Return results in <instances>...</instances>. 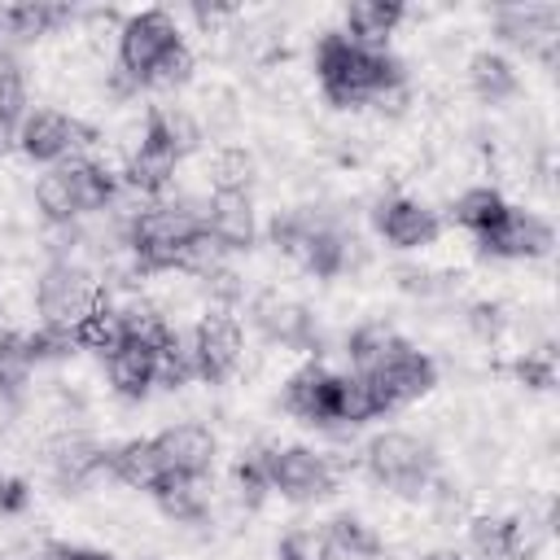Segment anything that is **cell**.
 Instances as JSON below:
<instances>
[{
  "label": "cell",
  "instance_id": "40",
  "mask_svg": "<svg viewBox=\"0 0 560 560\" xmlns=\"http://www.w3.org/2000/svg\"><path fill=\"white\" fill-rule=\"evenodd\" d=\"M192 52H188V44H179V48H171L158 66H153V74L144 79L149 88H184L188 79H192Z\"/></svg>",
  "mask_w": 560,
  "mask_h": 560
},
{
  "label": "cell",
  "instance_id": "37",
  "mask_svg": "<svg viewBox=\"0 0 560 560\" xmlns=\"http://www.w3.org/2000/svg\"><path fill=\"white\" fill-rule=\"evenodd\" d=\"M210 171H214V188L249 192V179H254V158H249L241 144H228V149H219V153H214Z\"/></svg>",
  "mask_w": 560,
  "mask_h": 560
},
{
  "label": "cell",
  "instance_id": "35",
  "mask_svg": "<svg viewBox=\"0 0 560 560\" xmlns=\"http://www.w3.org/2000/svg\"><path fill=\"white\" fill-rule=\"evenodd\" d=\"M70 18H74V13L61 9V4H9V31H13V44H18V39L31 44V39L48 35L52 26H61V22H70Z\"/></svg>",
  "mask_w": 560,
  "mask_h": 560
},
{
  "label": "cell",
  "instance_id": "25",
  "mask_svg": "<svg viewBox=\"0 0 560 560\" xmlns=\"http://www.w3.org/2000/svg\"><path fill=\"white\" fill-rule=\"evenodd\" d=\"M468 83H472V92L481 96V101H508V96H516V70H512V61L508 57H499V52H472V61H468Z\"/></svg>",
  "mask_w": 560,
  "mask_h": 560
},
{
  "label": "cell",
  "instance_id": "10",
  "mask_svg": "<svg viewBox=\"0 0 560 560\" xmlns=\"http://www.w3.org/2000/svg\"><path fill=\"white\" fill-rule=\"evenodd\" d=\"M372 223H376V232H381L394 249H420V245H429V241L442 232L438 210H429V206L416 201V197H385V201L372 210Z\"/></svg>",
  "mask_w": 560,
  "mask_h": 560
},
{
  "label": "cell",
  "instance_id": "41",
  "mask_svg": "<svg viewBox=\"0 0 560 560\" xmlns=\"http://www.w3.org/2000/svg\"><path fill=\"white\" fill-rule=\"evenodd\" d=\"M31 508V486L22 477H0V516H22Z\"/></svg>",
  "mask_w": 560,
  "mask_h": 560
},
{
  "label": "cell",
  "instance_id": "6",
  "mask_svg": "<svg viewBox=\"0 0 560 560\" xmlns=\"http://www.w3.org/2000/svg\"><path fill=\"white\" fill-rule=\"evenodd\" d=\"M192 354H197V376L201 381H228L245 354V337H241V324L228 306H214L197 319L192 328Z\"/></svg>",
  "mask_w": 560,
  "mask_h": 560
},
{
  "label": "cell",
  "instance_id": "20",
  "mask_svg": "<svg viewBox=\"0 0 560 560\" xmlns=\"http://www.w3.org/2000/svg\"><path fill=\"white\" fill-rule=\"evenodd\" d=\"M105 468H109L122 486H131V490H149V494H153V486L166 477L153 438H131V442L105 451Z\"/></svg>",
  "mask_w": 560,
  "mask_h": 560
},
{
  "label": "cell",
  "instance_id": "2",
  "mask_svg": "<svg viewBox=\"0 0 560 560\" xmlns=\"http://www.w3.org/2000/svg\"><path fill=\"white\" fill-rule=\"evenodd\" d=\"M105 298V284L74 258H52L48 271L35 284V306L44 328H66L74 332V324Z\"/></svg>",
  "mask_w": 560,
  "mask_h": 560
},
{
  "label": "cell",
  "instance_id": "21",
  "mask_svg": "<svg viewBox=\"0 0 560 560\" xmlns=\"http://www.w3.org/2000/svg\"><path fill=\"white\" fill-rule=\"evenodd\" d=\"M402 4L398 0H354L350 9H346V39H354L359 48H385V39L394 35V26L402 22Z\"/></svg>",
  "mask_w": 560,
  "mask_h": 560
},
{
  "label": "cell",
  "instance_id": "12",
  "mask_svg": "<svg viewBox=\"0 0 560 560\" xmlns=\"http://www.w3.org/2000/svg\"><path fill=\"white\" fill-rule=\"evenodd\" d=\"M468 551L477 560H529L538 551V534L516 516H472Z\"/></svg>",
  "mask_w": 560,
  "mask_h": 560
},
{
  "label": "cell",
  "instance_id": "26",
  "mask_svg": "<svg viewBox=\"0 0 560 560\" xmlns=\"http://www.w3.org/2000/svg\"><path fill=\"white\" fill-rule=\"evenodd\" d=\"M201 477H179V472H166L158 486H153V499L158 508L171 516V521H201L206 512V494L197 486Z\"/></svg>",
  "mask_w": 560,
  "mask_h": 560
},
{
  "label": "cell",
  "instance_id": "39",
  "mask_svg": "<svg viewBox=\"0 0 560 560\" xmlns=\"http://www.w3.org/2000/svg\"><path fill=\"white\" fill-rule=\"evenodd\" d=\"M512 372H516V381L529 385V389H551V385H556V350H551V346L525 350Z\"/></svg>",
  "mask_w": 560,
  "mask_h": 560
},
{
  "label": "cell",
  "instance_id": "1",
  "mask_svg": "<svg viewBox=\"0 0 560 560\" xmlns=\"http://www.w3.org/2000/svg\"><path fill=\"white\" fill-rule=\"evenodd\" d=\"M315 70H319V88L324 96L337 105V109H354V105H368L372 96L389 92V88H402L407 83V70L394 52L385 48H359L354 39H346L341 31H328L319 44H315Z\"/></svg>",
  "mask_w": 560,
  "mask_h": 560
},
{
  "label": "cell",
  "instance_id": "9",
  "mask_svg": "<svg viewBox=\"0 0 560 560\" xmlns=\"http://www.w3.org/2000/svg\"><path fill=\"white\" fill-rule=\"evenodd\" d=\"M556 26H560V9H551V4H503L494 13V31L508 44L538 52L547 66L556 61V44H560Z\"/></svg>",
  "mask_w": 560,
  "mask_h": 560
},
{
  "label": "cell",
  "instance_id": "43",
  "mask_svg": "<svg viewBox=\"0 0 560 560\" xmlns=\"http://www.w3.org/2000/svg\"><path fill=\"white\" fill-rule=\"evenodd\" d=\"M398 284L407 289V293H420V298H429L438 284H433V276L429 271H416V267H398Z\"/></svg>",
  "mask_w": 560,
  "mask_h": 560
},
{
  "label": "cell",
  "instance_id": "15",
  "mask_svg": "<svg viewBox=\"0 0 560 560\" xmlns=\"http://www.w3.org/2000/svg\"><path fill=\"white\" fill-rule=\"evenodd\" d=\"M206 232L232 254V249H249L258 236L254 223V201L249 192H232V188H214L206 201Z\"/></svg>",
  "mask_w": 560,
  "mask_h": 560
},
{
  "label": "cell",
  "instance_id": "13",
  "mask_svg": "<svg viewBox=\"0 0 560 560\" xmlns=\"http://www.w3.org/2000/svg\"><path fill=\"white\" fill-rule=\"evenodd\" d=\"M153 446H158V455H162V468H166V472H179V477H201V472H210L214 451H219L214 433H210L206 424H197V420H184V424L162 429V433L153 438Z\"/></svg>",
  "mask_w": 560,
  "mask_h": 560
},
{
  "label": "cell",
  "instance_id": "28",
  "mask_svg": "<svg viewBox=\"0 0 560 560\" xmlns=\"http://www.w3.org/2000/svg\"><path fill=\"white\" fill-rule=\"evenodd\" d=\"M197 376V354H192V332H179L171 328L158 346V385L166 389H179Z\"/></svg>",
  "mask_w": 560,
  "mask_h": 560
},
{
  "label": "cell",
  "instance_id": "45",
  "mask_svg": "<svg viewBox=\"0 0 560 560\" xmlns=\"http://www.w3.org/2000/svg\"><path fill=\"white\" fill-rule=\"evenodd\" d=\"M424 560H464V556H459V551H451V547H438V551H429Z\"/></svg>",
  "mask_w": 560,
  "mask_h": 560
},
{
  "label": "cell",
  "instance_id": "38",
  "mask_svg": "<svg viewBox=\"0 0 560 560\" xmlns=\"http://www.w3.org/2000/svg\"><path fill=\"white\" fill-rule=\"evenodd\" d=\"M332 556H337V551H332L328 534L315 529V525L289 529V534L280 538V560H332Z\"/></svg>",
  "mask_w": 560,
  "mask_h": 560
},
{
  "label": "cell",
  "instance_id": "24",
  "mask_svg": "<svg viewBox=\"0 0 560 560\" xmlns=\"http://www.w3.org/2000/svg\"><path fill=\"white\" fill-rule=\"evenodd\" d=\"M402 346V337L389 328V324H381V319H372V324H359L354 332H350V341H346V354H350V363H354V372H376L394 350Z\"/></svg>",
  "mask_w": 560,
  "mask_h": 560
},
{
  "label": "cell",
  "instance_id": "34",
  "mask_svg": "<svg viewBox=\"0 0 560 560\" xmlns=\"http://www.w3.org/2000/svg\"><path fill=\"white\" fill-rule=\"evenodd\" d=\"M324 534H328L332 551H341V556H350V560H372V556H381V538L372 534V525H363V521L350 516V512L332 516Z\"/></svg>",
  "mask_w": 560,
  "mask_h": 560
},
{
  "label": "cell",
  "instance_id": "30",
  "mask_svg": "<svg viewBox=\"0 0 560 560\" xmlns=\"http://www.w3.org/2000/svg\"><path fill=\"white\" fill-rule=\"evenodd\" d=\"M35 206H39V214H44L52 228H66V223L79 219V201H74V188H70L66 166H52V171L35 184Z\"/></svg>",
  "mask_w": 560,
  "mask_h": 560
},
{
  "label": "cell",
  "instance_id": "36",
  "mask_svg": "<svg viewBox=\"0 0 560 560\" xmlns=\"http://www.w3.org/2000/svg\"><path fill=\"white\" fill-rule=\"evenodd\" d=\"M267 464H271V446H249L241 455V464H236V490H241L245 503H262V494L271 490Z\"/></svg>",
  "mask_w": 560,
  "mask_h": 560
},
{
  "label": "cell",
  "instance_id": "14",
  "mask_svg": "<svg viewBox=\"0 0 560 560\" xmlns=\"http://www.w3.org/2000/svg\"><path fill=\"white\" fill-rule=\"evenodd\" d=\"M254 324H258L262 337L276 341V346L311 350V346L319 341V332H315V315H311L302 302L284 298V293H262V298L254 302Z\"/></svg>",
  "mask_w": 560,
  "mask_h": 560
},
{
  "label": "cell",
  "instance_id": "32",
  "mask_svg": "<svg viewBox=\"0 0 560 560\" xmlns=\"http://www.w3.org/2000/svg\"><path fill=\"white\" fill-rule=\"evenodd\" d=\"M503 210H508L503 192H499V188H490V184H481V188L459 192L451 214H455V223H459V228H468V232H486Z\"/></svg>",
  "mask_w": 560,
  "mask_h": 560
},
{
  "label": "cell",
  "instance_id": "31",
  "mask_svg": "<svg viewBox=\"0 0 560 560\" xmlns=\"http://www.w3.org/2000/svg\"><path fill=\"white\" fill-rule=\"evenodd\" d=\"M26 118V70L13 52H0V131H18Z\"/></svg>",
  "mask_w": 560,
  "mask_h": 560
},
{
  "label": "cell",
  "instance_id": "44",
  "mask_svg": "<svg viewBox=\"0 0 560 560\" xmlns=\"http://www.w3.org/2000/svg\"><path fill=\"white\" fill-rule=\"evenodd\" d=\"M66 560H114V556L92 551V547H66Z\"/></svg>",
  "mask_w": 560,
  "mask_h": 560
},
{
  "label": "cell",
  "instance_id": "3",
  "mask_svg": "<svg viewBox=\"0 0 560 560\" xmlns=\"http://www.w3.org/2000/svg\"><path fill=\"white\" fill-rule=\"evenodd\" d=\"M363 464H368V472H372L381 486H389V490H398V494H420V490H429V481H433V451H429L420 438L398 433V429L376 433V438L363 446Z\"/></svg>",
  "mask_w": 560,
  "mask_h": 560
},
{
  "label": "cell",
  "instance_id": "17",
  "mask_svg": "<svg viewBox=\"0 0 560 560\" xmlns=\"http://www.w3.org/2000/svg\"><path fill=\"white\" fill-rule=\"evenodd\" d=\"M70 127L74 118L61 109H35L18 122L13 140L31 162H66L70 158Z\"/></svg>",
  "mask_w": 560,
  "mask_h": 560
},
{
  "label": "cell",
  "instance_id": "11",
  "mask_svg": "<svg viewBox=\"0 0 560 560\" xmlns=\"http://www.w3.org/2000/svg\"><path fill=\"white\" fill-rule=\"evenodd\" d=\"M175 166H179L175 149L144 122L140 144L131 149V158L122 166V188L136 192V197H162L171 188V179H175Z\"/></svg>",
  "mask_w": 560,
  "mask_h": 560
},
{
  "label": "cell",
  "instance_id": "42",
  "mask_svg": "<svg viewBox=\"0 0 560 560\" xmlns=\"http://www.w3.org/2000/svg\"><path fill=\"white\" fill-rule=\"evenodd\" d=\"M468 328H472L477 337H499V328H503V306H494V302L468 306Z\"/></svg>",
  "mask_w": 560,
  "mask_h": 560
},
{
  "label": "cell",
  "instance_id": "33",
  "mask_svg": "<svg viewBox=\"0 0 560 560\" xmlns=\"http://www.w3.org/2000/svg\"><path fill=\"white\" fill-rule=\"evenodd\" d=\"M118 315H122V332H127V341L162 346V337L171 332L166 311H162V306H153L149 298H131V302H122V306H118Z\"/></svg>",
  "mask_w": 560,
  "mask_h": 560
},
{
  "label": "cell",
  "instance_id": "7",
  "mask_svg": "<svg viewBox=\"0 0 560 560\" xmlns=\"http://www.w3.org/2000/svg\"><path fill=\"white\" fill-rule=\"evenodd\" d=\"M477 245L490 258H547L551 245H556V232H551L547 219L508 206L486 232H477Z\"/></svg>",
  "mask_w": 560,
  "mask_h": 560
},
{
  "label": "cell",
  "instance_id": "22",
  "mask_svg": "<svg viewBox=\"0 0 560 560\" xmlns=\"http://www.w3.org/2000/svg\"><path fill=\"white\" fill-rule=\"evenodd\" d=\"M127 341V332H122V315H118V306L109 302V293L74 324V346H83V350H96V354H114L118 346Z\"/></svg>",
  "mask_w": 560,
  "mask_h": 560
},
{
  "label": "cell",
  "instance_id": "27",
  "mask_svg": "<svg viewBox=\"0 0 560 560\" xmlns=\"http://www.w3.org/2000/svg\"><path fill=\"white\" fill-rule=\"evenodd\" d=\"M144 122L175 149V158L201 149V122H197L188 109H179V105H153V109L144 114Z\"/></svg>",
  "mask_w": 560,
  "mask_h": 560
},
{
  "label": "cell",
  "instance_id": "5",
  "mask_svg": "<svg viewBox=\"0 0 560 560\" xmlns=\"http://www.w3.org/2000/svg\"><path fill=\"white\" fill-rule=\"evenodd\" d=\"M363 376L372 381L376 402H381V416H385V411H394V407H402V402L424 398V394L438 385V363H433L424 350H416V346L402 341L376 372H363Z\"/></svg>",
  "mask_w": 560,
  "mask_h": 560
},
{
  "label": "cell",
  "instance_id": "16",
  "mask_svg": "<svg viewBox=\"0 0 560 560\" xmlns=\"http://www.w3.org/2000/svg\"><path fill=\"white\" fill-rule=\"evenodd\" d=\"M44 459H48L52 481L66 486V490H74V486L92 481V477L105 468V446L92 442L88 433H57V438L48 442Z\"/></svg>",
  "mask_w": 560,
  "mask_h": 560
},
{
  "label": "cell",
  "instance_id": "19",
  "mask_svg": "<svg viewBox=\"0 0 560 560\" xmlns=\"http://www.w3.org/2000/svg\"><path fill=\"white\" fill-rule=\"evenodd\" d=\"M109 385L122 398H144L158 385V346H140V341H122L109 359H105Z\"/></svg>",
  "mask_w": 560,
  "mask_h": 560
},
{
  "label": "cell",
  "instance_id": "18",
  "mask_svg": "<svg viewBox=\"0 0 560 560\" xmlns=\"http://www.w3.org/2000/svg\"><path fill=\"white\" fill-rule=\"evenodd\" d=\"M332 381L337 372H328L324 363L298 368L284 385V407L306 424H332Z\"/></svg>",
  "mask_w": 560,
  "mask_h": 560
},
{
  "label": "cell",
  "instance_id": "8",
  "mask_svg": "<svg viewBox=\"0 0 560 560\" xmlns=\"http://www.w3.org/2000/svg\"><path fill=\"white\" fill-rule=\"evenodd\" d=\"M267 472H271V490H280L284 499H298V503L324 499L332 490V481H337L328 459H324V451H311V446H284V451L271 446Z\"/></svg>",
  "mask_w": 560,
  "mask_h": 560
},
{
  "label": "cell",
  "instance_id": "4",
  "mask_svg": "<svg viewBox=\"0 0 560 560\" xmlns=\"http://www.w3.org/2000/svg\"><path fill=\"white\" fill-rule=\"evenodd\" d=\"M179 26L166 9H144V13H131L122 26H118V70H127L140 88L144 79L153 74V66L179 48Z\"/></svg>",
  "mask_w": 560,
  "mask_h": 560
},
{
  "label": "cell",
  "instance_id": "23",
  "mask_svg": "<svg viewBox=\"0 0 560 560\" xmlns=\"http://www.w3.org/2000/svg\"><path fill=\"white\" fill-rule=\"evenodd\" d=\"M381 416V402H376V389L363 372H346L332 381V424H363Z\"/></svg>",
  "mask_w": 560,
  "mask_h": 560
},
{
  "label": "cell",
  "instance_id": "46",
  "mask_svg": "<svg viewBox=\"0 0 560 560\" xmlns=\"http://www.w3.org/2000/svg\"><path fill=\"white\" fill-rule=\"evenodd\" d=\"M39 560H66V547H48Z\"/></svg>",
  "mask_w": 560,
  "mask_h": 560
},
{
  "label": "cell",
  "instance_id": "29",
  "mask_svg": "<svg viewBox=\"0 0 560 560\" xmlns=\"http://www.w3.org/2000/svg\"><path fill=\"white\" fill-rule=\"evenodd\" d=\"M35 372V354L26 332H0V398H18Z\"/></svg>",
  "mask_w": 560,
  "mask_h": 560
}]
</instances>
